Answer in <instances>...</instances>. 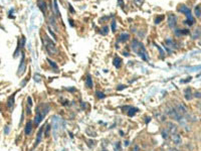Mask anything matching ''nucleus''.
I'll use <instances>...</instances> for the list:
<instances>
[{
	"label": "nucleus",
	"instance_id": "nucleus-28",
	"mask_svg": "<svg viewBox=\"0 0 201 151\" xmlns=\"http://www.w3.org/2000/svg\"><path fill=\"white\" fill-rule=\"evenodd\" d=\"M168 133H169V131L168 130H164V131H163V133H162V136H163V138H165V139H167V138H168Z\"/></svg>",
	"mask_w": 201,
	"mask_h": 151
},
{
	"label": "nucleus",
	"instance_id": "nucleus-25",
	"mask_svg": "<svg viewBox=\"0 0 201 151\" xmlns=\"http://www.w3.org/2000/svg\"><path fill=\"white\" fill-rule=\"evenodd\" d=\"M144 2V0H134V3L137 5V6H141Z\"/></svg>",
	"mask_w": 201,
	"mask_h": 151
},
{
	"label": "nucleus",
	"instance_id": "nucleus-6",
	"mask_svg": "<svg viewBox=\"0 0 201 151\" xmlns=\"http://www.w3.org/2000/svg\"><path fill=\"white\" fill-rule=\"evenodd\" d=\"M171 139L173 141L174 144L176 145H179L182 143V139H181V136L178 134V133H175V134H171Z\"/></svg>",
	"mask_w": 201,
	"mask_h": 151
},
{
	"label": "nucleus",
	"instance_id": "nucleus-11",
	"mask_svg": "<svg viewBox=\"0 0 201 151\" xmlns=\"http://www.w3.org/2000/svg\"><path fill=\"white\" fill-rule=\"evenodd\" d=\"M126 109L128 110V115L130 116V117H133L136 113L138 112V109L137 108H133V107H125Z\"/></svg>",
	"mask_w": 201,
	"mask_h": 151
},
{
	"label": "nucleus",
	"instance_id": "nucleus-30",
	"mask_svg": "<svg viewBox=\"0 0 201 151\" xmlns=\"http://www.w3.org/2000/svg\"><path fill=\"white\" fill-rule=\"evenodd\" d=\"M69 6V9H70V12H71V13H74V9L72 8V6L71 5H68Z\"/></svg>",
	"mask_w": 201,
	"mask_h": 151
},
{
	"label": "nucleus",
	"instance_id": "nucleus-15",
	"mask_svg": "<svg viewBox=\"0 0 201 151\" xmlns=\"http://www.w3.org/2000/svg\"><path fill=\"white\" fill-rule=\"evenodd\" d=\"M176 109H177V110L179 111V113H181L182 115H184L185 113H187V108H186L183 104H179V105H178V108H176Z\"/></svg>",
	"mask_w": 201,
	"mask_h": 151
},
{
	"label": "nucleus",
	"instance_id": "nucleus-2",
	"mask_svg": "<svg viewBox=\"0 0 201 151\" xmlns=\"http://www.w3.org/2000/svg\"><path fill=\"white\" fill-rule=\"evenodd\" d=\"M178 11L181 12V13H183V14H185V15L187 16V20L185 21V23H186L187 25H189V26H191V25L194 23V19H193L192 15H191V10L188 8L186 5L182 4V5H179V6H178Z\"/></svg>",
	"mask_w": 201,
	"mask_h": 151
},
{
	"label": "nucleus",
	"instance_id": "nucleus-17",
	"mask_svg": "<svg viewBox=\"0 0 201 151\" xmlns=\"http://www.w3.org/2000/svg\"><path fill=\"white\" fill-rule=\"evenodd\" d=\"M13 104H14V95H13V96H11V97L8 99V102H7V107H8L9 109H11V108H12V106H13Z\"/></svg>",
	"mask_w": 201,
	"mask_h": 151
},
{
	"label": "nucleus",
	"instance_id": "nucleus-33",
	"mask_svg": "<svg viewBox=\"0 0 201 151\" xmlns=\"http://www.w3.org/2000/svg\"><path fill=\"white\" fill-rule=\"evenodd\" d=\"M169 151H179L178 149H176V148H172L171 150H169Z\"/></svg>",
	"mask_w": 201,
	"mask_h": 151
},
{
	"label": "nucleus",
	"instance_id": "nucleus-12",
	"mask_svg": "<svg viewBox=\"0 0 201 151\" xmlns=\"http://www.w3.org/2000/svg\"><path fill=\"white\" fill-rule=\"evenodd\" d=\"M85 85L87 88H93V80H92V77L91 75H87L86 76V79H85Z\"/></svg>",
	"mask_w": 201,
	"mask_h": 151
},
{
	"label": "nucleus",
	"instance_id": "nucleus-14",
	"mask_svg": "<svg viewBox=\"0 0 201 151\" xmlns=\"http://www.w3.org/2000/svg\"><path fill=\"white\" fill-rule=\"evenodd\" d=\"M130 38V35L128 33H122L120 36H119V41L123 42V41H126V40H128Z\"/></svg>",
	"mask_w": 201,
	"mask_h": 151
},
{
	"label": "nucleus",
	"instance_id": "nucleus-27",
	"mask_svg": "<svg viewBox=\"0 0 201 151\" xmlns=\"http://www.w3.org/2000/svg\"><path fill=\"white\" fill-rule=\"evenodd\" d=\"M164 18V15H160V16H157L156 19H155V23H159L160 21H162V19Z\"/></svg>",
	"mask_w": 201,
	"mask_h": 151
},
{
	"label": "nucleus",
	"instance_id": "nucleus-4",
	"mask_svg": "<svg viewBox=\"0 0 201 151\" xmlns=\"http://www.w3.org/2000/svg\"><path fill=\"white\" fill-rule=\"evenodd\" d=\"M176 22H177V20H176V16L174 14L170 13L169 16H168V25H169V27L174 28L176 26Z\"/></svg>",
	"mask_w": 201,
	"mask_h": 151
},
{
	"label": "nucleus",
	"instance_id": "nucleus-19",
	"mask_svg": "<svg viewBox=\"0 0 201 151\" xmlns=\"http://www.w3.org/2000/svg\"><path fill=\"white\" fill-rule=\"evenodd\" d=\"M195 15L197 17H200L201 16V9H200V6H196L195 7Z\"/></svg>",
	"mask_w": 201,
	"mask_h": 151
},
{
	"label": "nucleus",
	"instance_id": "nucleus-34",
	"mask_svg": "<svg viewBox=\"0 0 201 151\" xmlns=\"http://www.w3.org/2000/svg\"><path fill=\"white\" fill-rule=\"evenodd\" d=\"M123 88H125V87H124V86H120V87L118 88V89H119V90H122V89H123Z\"/></svg>",
	"mask_w": 201,
	"mask_h": 151
},
{
	"label": "nucleus",
	"instance_id": "nucleus-21",
	"mask_svg": "<svg viewBox=\"0 0 201 151\" xmlns=\"http://www.w3.org/2000/svg\"><path fill=\"white\" fill-rule=\"evenodd\" d=\"M47 61L49 62V65L51 66V67H52L53 69H55V70L57 69V66H56V64H55V62H53V61H52L51 59H50V58H47Z\"/></svg>",
	"mask_w": 201,
	"mask_h": 151
},
{
	"label": "nucleus",
	"instance_id": "nucleus-29",
	"mask_svg": "<svg viewBox=\"0 0 201 151\" xmlns=\"http://www.w3.org/2000/svg\"><path fill=\"white\" fill-rule=\"evenodd\" d=\"M30 108H31V106L27 104V107H26V113H27V114H28V115L30 114Z\"/></svg>",
	"mask_w": 201,
	"mask_h": 151
},
{
	"label": "nucleus",
	"instance_id": "nucleus-1",
	"mask_svg": "<svg viewBox=\"0 0 201 151\" xmlns=\"http://www.w3.org/2000/svg\"><path fill=\"white\" fill-rule=\"evenodd\" d=\"M131 47L133 49V52H135L137 55H139L144 60H146V61L149 60V57H148V54L146 52V48L139 40L133 39V41L131 43Z\"/></svg>",
	"mask_w": 201,
	"mask_h": 151
},
{
	"label": "nucleus",
	"instance_id": "nucleus-31",
	"mask_svg": "<svg viewBox=\"0 0 201 151\" xmlns=\"http://www.w3.org/2000/svg\"><path fill=\"white\" fill-rule=\"evenodd\" d=\"M133 151H139V146H135Z\"/></svg>",
	"mask_w": 201,
	"mask_h": 151
},
{
	"label": "nucleus",
	"instance_id": "nucleus-5",
	"mask_svg": "<svg viewBox=\"0 0 201 151\" xmlns=\"http://www.w3.org/2000/svg\"><path fill=\"white\" fill-rule=\"evenodd\" d=\"M167 130L169 131L170 134H175V133H177V126H176V124L174 123H171V122H168L167 123Z\"/></svg>",
	"mask_w": 201,
	"mask_h": 151
},
{
	"label": "nucleus",
	"instance_id": "nucleus-18",
	"mask_svg": "<svg viewBox=\"0 0 201 151\" xmlns=\"http://www.w3.org/2000/svg\"><path fill=\"white\" fill-rule=\"evenodd\" d=\"M175 33H176V35H177V36H180L182 34H188V33H189V30H187V29H185V30H176Z\"/></svg>",
	"mask_w": 201,
	"mask_h": 151
},
{
	"label": "nucleus",
	"instance_id": "nucleus-10",
	"mask_svg": "<svg viewBox=\"0 0 201 151\" xmlns=\"http://www.w3.org/2000/svg\"><path fill=\"white\" fill-rule=\"evenodd\" d=\"M31 132H32V123L30 121H28L26 126H25V134H26V135H30Z\"/></svg>",
	"mask_w": 201,
	"mask_h": 151
},
{
	"label": "nucleus",
	"instance_id": "nucleus-24",
	"mask_svg": "<svg viewBox=\"0 0 201 151\" xmlns=\"http://www.w3.org/2000/svg\"><path fill=\"white\" fill-rule=\"evenodd\" d=\"M53 6H54V12L56 13V15H58V7H57V3H56V0H54V2H53Z\"/></svg>",
	"mask_w": 201,
	"mask_h": 151
},
{
	"label": "nucleus",
	"instance_id": "nucleus-8",
	"mask_svg": "<svg viewBox=\"0 0 201 151\" xmlns=\"http://www.w3.org/2000/svg\"><path fill=\"white\" fill-rule=\"evenodd\" d=\"M43 130H44V126L43 127H41L38 131V133H37V137H36V142H35V146L36 145H38L42 139V133H43Z\"/></svg>",
	"mask_w": 201,
	"mask_h": 151
},
{
	"label": "nucleus",
	"instance_id": "nucleus-32",
	"mask_svg": "<svg viewBox=\"0 0 201 151\" xmlns=\"http://www.w3.org/2000/svg\"><path fill=\"white\" fill-rule=\"evenodd\" d=\"M68 20H69V23H70V25H71V26H73V22H72V20H71L70 18H69Z\"/></svg>",
	"mask_w": 201,
	"mask_h": 151
},
{
	"label": "nucleus",
	"instance_id": "nucleus-26",
	"mask_svg": "<svg viewBox=\"0 0 201 151\" xmlns=\"http://www.w3.org/2000/svg\"><path fill=\"white\" fill-rule=\"evenodd\" d=\"M49 133H50V125L48 124V125L46 126V130H45V136H46V137H48V136H49Z\"/></svg>",
	"mask_w": 201,
	"mask_h": 151
},
{
	"label": "nucleus",
	"instance_id": "nucleus-16",
	"mask_svg": "<svg viewBox=\"0 0 201 151\" xmlns=\"http://www.w3.org/2000/svg\"><path fill=\"white\" fill-rule=\"evenodd\" d=\"M113 64H114V66H115L117 69H119V68L121 67V64H122V59H121L119 57H116L114 58V61H113Z\"/></svg>",
	"mask_w": 201,
	"mask_h": 151
},
{
	"label": "nucleus",
	"instance_id": "nucleus-3",
	"mask_svg": "<svg viewBox=\"0 0 201 151\" xmlns=\"http://www.w3.org/2000/svg\"><path fill=\"white\" fill-rule=\"evenodd\" d=\"M45 39V42H44V45L46 47V50L49 53V54H51V55H56L57 54V48L55 47V44L50 40L48 37L46 35H44V38Z\"/></svg>",
	"mask_w": 201,
	"mask_h": 151
},
{
	"label": "nucleus",
	"instance_id": "nucleus-7",
	"mask_svg": "<svg viewBox=\"0 0 201 151\" xmlns=\"http://www.w3.org/2000/svg\"><path fill=\"white\" fill-rule=\"evenodd\" d=\"M25 67H26V65H25V61H24V55L22 54V58H21V62L19 65V70L17 72V74H23V72L25 71Z\"/></svg>",
	"mask_w": 201,
	"mask_h": 151
},
{
	"label": "nucleus",
	"instance_id": "nucleus-13",
	"mask_svg": "<svg viewBox=\"0 0 201 151\" xmlns=\"http://www.w3.org/2000/svg\"><path fill=\"white\" fill-rule=\"evenodd\" d=\"M185 99L186 100H192V98H193V95H192V92H191V90L190 89H186L185 90Z\"/></svg>",
	"mask_w": 201,
	"mask_h": 151
},
{
	"label": "nucleus",
	"instance_id": "nucleus-9",
	"mask_svg": "<svg viewBox=\"0 0 201 151\" xmlns=\"http://www.w3.org/2000/svg\"><path fill=\"white\" fill-rule=\"evenodd\" d=\"M37 5H38L40 10L42 11V13L45 14V12H46V3H45L44 0H38V3H37Z\"/></svg>",
	"mask_w": 201,
	"mask_h": 151
},
{
	"label": "nucleus",
	"instance_id": "nucleus-22",
	"mask_svg": "<svg viewBox=\"0 0 201 151\" xmlns=\"http://www.w3.org/2000/svg\"><path fill=\"white\" fill-rule=\"evenodd\" d=\"M109 32V26H104L102 28V30H100V33L102 34H107Z\"/></svg>",
	"mask_w": 201,
	"mask_h": 151
},
{
	"label": "nucleus",
	"instance_id": "nucleus-20",
	"mask_svg": "<svg viewBox=\"0 0 201 151\" xmlns=\"http://www.w3.org/2000/svg\"><path fill=\"white\" fill-rule=\"evenodd\" d=\"M97 97L99 98V99H104L105 97H106V95L104 94V93H102V92H100V91H97Z\"/></svg>",
	"mask_w": 201,
	"mask_h": 151
},
{
	"label": "nucleus",
	"instance_id": "nucleus-23",
	"mask_svg": "<svg viewBox=\"0 0 201 151\" xmlns=\"http://www.w3.org/2000/svg\"><path fill=\"white\" fill-rule=\"evenodd\" d=\"M112 30H113V32H115L116 31V20L115 19H113L112 20Z\"/></svg>",
	"mask_w": 201,
	"mask_h": 151
}]
</instances>
